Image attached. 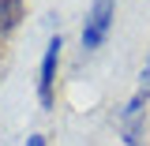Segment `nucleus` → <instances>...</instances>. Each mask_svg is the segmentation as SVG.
Listing matches in <instances>:
<instances>
[{
  "label": "nucleus",
  "mask_w": 150,
  "mask_h": 146,
  "mask_svg": "<svg viewBox=\"0 0 150 146\" xmlns=\"http://www.w3.org/2000/svg\"><path fill=\"white\" fill-rule=\"evenodd\" d=\"M112 19H116V0H94L90 11H86V23H83V49L94 53L105 45V37L112 30Z\"/></svg>",
  "instance_id": "1"
},
{
  "label": "nucleus",
  "mask_w": 150,
  "mask_h": 146,
  "mask_svg": "<svg viewBox=\"0 0 150 146\" xmlns=\"http://www.w3.org/2000/svg\"><path fill=\"white\" fill-rule=\"evenodd\" d=\"M60 49H64L60 34L49 37L45 56H41V68H38V101H41V109H53V86H56V68H60Z\"/></svg>",
  "instance_id": "2"
},
{
  "label": "nucleus",
  "mask_w": 150,
  "mask_h": 146,
  "mask_svg": "<svg viewBox=\"0 0 150 146\" xmlns=\"http://www.w3.org/2000/svg\"><path fill=\"white\" fill-rule=\"evenodd\" d=\"M116 124H120V135H124L128 146H143V139H146V97L135 94L128 105L120 109Z\"/></svg>",
  "instance_id": "3"
},
{
  "label": "nucleus",
  "mask_w": 150,
  "mask_h": 146,
  "mask_svg": "<svg viewBox=\"0 0 150 146\" xmlns=\"http://www.w3.org/2000/svg\"><path fill=\"white\" fill-rule=\"evenodd\" d=\"M23 19V0H0V30H15Z\"/></svg>",
  "instance_id": "4"
},
{
  "label": "nucleus",
  "mask_w": 150,
  "mask_h": 146,
  "mask_svg": "<svg viewBox=\"0 0 150 146\" xmlns=\"http://www.w3.org/2000/svg\"><path fill=\"white\" fill-rule=\"evenodd\" d=\"M139 94H143V97H150V53H146L143 71H139Z\"/></svg>",
  "instance_id": "5"
},
{
  "label": "nucleus",
  "mask_w": 150,
  "mask_h": 146,
  "mask_svg": "<svg viewBox=\"0 0 150 146\" xmlns=\"http://www.w3.org/2000/svg\"><path fill=\"white\" fill-rule=\"evenodd\" d=\"M26 146H45V135H30V139H26Z\"/></svg>",
  "instance_id": "6"
}]
</instances>
